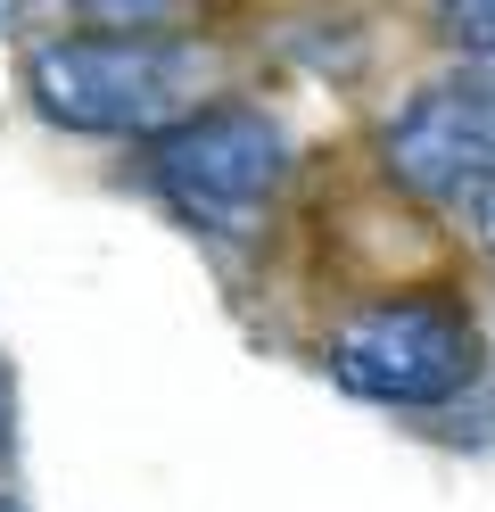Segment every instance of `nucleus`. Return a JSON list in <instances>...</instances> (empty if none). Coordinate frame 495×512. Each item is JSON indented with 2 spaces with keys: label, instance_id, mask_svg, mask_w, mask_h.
I'll return each mask as SVG.
<instances>
[{
  "label": "nucleus",
  "instance_id": "obj_1",
  "mask_svg": "<svg viewBox=\"0 0 495 512\" xmlns=\"http://www.w3.org/2000/svg\"><path fill=\"white\" fill-rule=\"evenodd\" d=\"M198 83H207V50L165 42V34H66L25 58V91L58 133H165L182 124Z\"/></svg>",
  "mask_w": 495,
  "mask_h": 512
},
{
  "label": "nucleus",
  "instance_id": "obj_2",
  "mask_svg": "<svg viewBox=\"0 0 495 512\" xmlns=\"http://www.w3.org/2000/svg\"><path fill=\"white\" fill-rule=\"evenodd\" d=\"M149 182L190 232L248 240L289 182V133L264 108H190L149 141Z\"/></svg>",
  "mask_w": 495,
  "mask_h": 512
},
{
  "label": "nucleus",
  "instance_id": "obj_3",
  "mask_svg": "<svg viewBox=\"0 0 495 512\" xmlns=\"http://www.w3.org/2000/svg\"><path fill=\"white\" fill-rule=\"evenodd\" d=\"M330 380L347 397L372 405H454L479 380V323L438 290H405V298H372L330 331Z\"/></svg>",
  "mask_w": 495,
  "mask_h": 512
},
{
  "label": "nucleus",
  "instance_id": "obj_4",
  "mask_svg": "<svg viewBox=\"0 0 495 512\" xmlns=\"http://www.w3.org/2000/svg\"><path fill=\"white\" fill-rule=\"evenodd\" d=\"M487 166H495V58H471L388 124V174L421 199H454Z\"/></svg>",
  "mask_w": 495,
  "mask_h": 512
},
{
  "label": "nucleus",
  "instance_id": "obj_5",
  "mask_svg": "<svg viewBox=\"0 0 495 512\" xmlns=\"http://www.w3.org/2000/svg\"><path fill=\"white\" fill-rule=\"evenodd\" d=\"M66 9L108 25V34H157V25L174 17V0H66Z\"/></svg>",
  "mask_w": 495,
  "mask_h": 512
},
{
  "label": "nucleus",
  "instance_id": "obj_6",
  "mask_svg": "<svg viewBox=\"0 0 495 512\" xmlns=\"http://www.w3.org/2000/svg\"><path fill=\"white\" fill-rule=\"evenodd\" d=\"M438 25H446L462 50L495 58V0H438Z\"/></svg>",
  "mask_w": 495,
  "mask_h": 512
},
{
  "label": "nucleus",
  "instance_id": "obj_7",
  "mask_svg": "<svg viewBox=\"0 0 495 512\" xmlns=\"http://www.w3.org/2000/svg\"><path fill=\"white\" fill-rule=\"evenodd\" d=\"M446 207H454V215H462V223H471V232H479V240L495 248V166H487L479 182H462V190H454Z\"/></svg>",
  "mask_w": 495,
  "mask_h": 512
},
{
  "label": "nucleus",
  "instance_id": "obj_8",
  "mask_svg": "<svg viewBox=\"0 0 495 512\" xmlns=\"http://www.w3.org/2000/svg\"><path fill=\"white\" fill-rule=\"evenodd\" d=\"M0 512H25V504H17V496H0Z\"/></svg>",
  "mask_w": 495,
  "mask_h": 512
}]
</instances>
